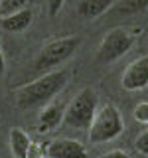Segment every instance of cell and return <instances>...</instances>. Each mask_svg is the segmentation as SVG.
<instances>
[{
    "instance_id": "6da1fadb",
    "label": "cell",
    "mask_w": 148,
    "mask_h": 158,
    "mask_svg": "<svg viewBox=\"0 0 148 158\" xmlns=\"http://www.w3.org/2000/svg\"><path fill=\"white\" fill-rule=\"evenodd\" d=\"M67 83H69L67 71H49L39 79H34V81L16 89V93H14L16 95V107L20 111H26V109L38 105H46L67 87Z\"/></svg>"
},
{
    "instance_id": "7a4b0ae2",
    "label": "cell",
    "mask_w": 148,
    "mask_h": 158,
    "mask_svg": "<svg viewBox=\"0 0 148 158\" xmlns=\"http://www.w3.org/2000/svg\"><path fill=\"white\" fill-rule=\"evenodd\" d=\"M125 131L121 111L113 103H105L97 109L91 125H89V142L91 144H105L109 140H115Z\"/></svg>"
},
{
    "instance_id": "3957f363",
    "label": "cell",
    "mask_w": 148,
    "mask_h": 158,
    "mask_svg": "<svg viewBox=\"0 0 148 158\" xmlns=\"http://www.w3.org/2000/svg\"><path fill=\"white\" fill-rule=\"evenodd\" d=\"M97 93L93 89H81L75 97L69 101V105L65 107L63 113V121L61 125L67 128H89L93 117L97 113Z\"/></svg>"
},
{
    "instance_id": "277c9868",
    "label": "cell",
    "mask_w": 148,
    "mask_h": 158,
    "mask_svg": "<svg viewBox=\"0 0 148 158\" xmlns=\"http://www.w3.org/2000/svg\"><path fill=\"white\" fill-rule=\"evenodd\" d=\"M79 44H81V38H77V36L59 38V40H53V42L46 44L36 59V69L38 71H46L49 67H56L59 63L67 61L75 53Z\"/></svg>"
},
{
    "instance_id": "5b68a950",
    "label": "cell",
    "mask_w": 148,
    "mask_h": 158,
    "mask_svg": "<svg viewBox=\"0 0 148 158\" xmlns=\"http://www.w3.org/2000/svg\"><path fill=\"white\" fill-rule=\"evenodd\" d=\"M134 44V36L130 32L122 28H115L111 32L105 34V38L101 40L99 46V53H97V61L99 63H113L118 57H122L128 49Z\"/></svg>"
},
{
    "instance_id": "8992f818",
    "label": "cell",
    "mask_w": 148,
    "mask_h": 158,
    "mask_svg": "<svg viewBox=\"0 0 148 158\" xmlns=\"http://www.w3.org/2000/svg\"><path fill=\"white\" fill-rule=\"evenodd\" d=\"M148 87V56L136 57L122 73V89L140 91Z\"/></svg>"
},
{
    "instance_id": "52a82bcc",
    "label": "cell",
    "mask_w": 148,
    "mask_h": 158,
    "mask_svg": "<svg viewBox=\"0 0 148 158\" xmlns=\"http://www.w3.org/2000/svg\"><path fill=\"white\" fill-rule=\"evenodd\" d=\"M47 158H87V148L75 138H57L46 146Z\"/></svg>"
},
{
    "instance_id": "ba28073f",
    "label": "cell",
    "mask_w": 148,
    "mask_h": 158,
    "mask_svg": "<svg viewBox=\"0 0 148 158\" xmlns=\"http://www.w3.org/2000/svg\"><path fill=\"white\" fill-rule=\"evenodd\" d=\"M63 113H65V105L63 103H51V105H47L38 117V131L47 132V131L57 128L63 121Z\"/></svg>"
},
{
    "instance_id": "9c48e42d",
    "label": "cell",
    "mask_w": 148,
    "mask_h": 158,
    "mask_svg": "<svg viewBox=\"0 0 148 158\" xmlns=\"http://www.w3.org/2000/svg\"><path fill=\"white\" fill-rule=\"evenodd\" d=\"M32 16H34L32 10L24 8V10H20V12L2 16V18H0V28H2L4 32H10V34L24 32V30H28L30 24H32Z\"/></svg>"
},
{
    "instance_id": "30bf717a",
    "label": "cell",
    "mask_w": 148,
    "mask_h": 158,
    "mask_svg": "<svg viewBox=\"0 0 148 158\" xmlns=\"http://www.w3.org/2000/svg\"><path fill=\"white\" fill-rule=\"evenodd\" d=\"M148 10V0H117L107 10L109 18H126Z\"/></svg>"
},
{
    "instance_id": "8fae6325",
    "label": "cell",
    "mask_w": 148,
    "mask_h": 158,
    "mask_svg": "<svg viewBox=\"0 0 148 158\" xmlns=\"http://www.w3.org/2000/svg\"><path fill=\"white\" fill-rule=\"evenodd\" d=\"M32 146V138L28 136L26 131L22 128H12L10 131V150H12L14 158H26Z\"/></svg>"
},
{
    "instance_id": "7c38bea8",
    "label": "cell",
    "mask_w": 148,
    "mask_h": 158,
    "mask_svg": "<svg viewBox=\"0 0 148 158\" xmlns=\"http://www.w3.org/2000/svg\"><path fill=\"white\" fill-rule=\"evenodd\" d=\"M113 6V0H81L79 2V14L87 20H93L101 14H107V10Z\"/></svg>"
},
{
    "instance_id": "4fadbf2b",
    "label": "cell",
    "mask_w": 148,
    "mask_h": 158,
    "mask_svg": "<svg viewBox=\"0 0 148 158\" xmlns=\"http://www.w3.org/2000/svg\"><path fill=\"white\" fill-rule=\"evenodd\" d=\"M28 4H30V0H0V16L20 12V10L28 8Z\"/></svg>"
},
{
    "instance_id": "5bb4252c",
    "label": "cell",
    "mask_w": 148,
    "mask_h": 158,
    "mask_svg": "<svg viewBox=\"0 0 148 158\" xmlns=\"http://www.w3.org/2000/svg\"><path fill=\"white\" fill-rule=\"evenodd\" d=\"M134 118L140 125H148V101H142L134 107Z\"/></svg>"
},
{
    "instance_id": "9a60e30c",
    "label": "cell",
    "mask_w": 148,
    "mask_h": 158,
    "mask_svg": "<svg viewBox=\"0 0 148 158\" xmlns=\"http://www.w3.org/2000/svg\"><path fill=\"white\" fill-rule=\"evenodd\" d=\"M134 148L140 154H146L148 156V131H142L140 135L136 136V140H134Z\"/></svg>"
},
{
    "instance_id": "2e32d148",
    "label": "cell",
    "mask_w": 148,
    "mask_h": 158,
    "mask_svg": "<svg viewBox=\"0 0 148 158\" xmlns=\"http://www.w3.org/2000/svg\"><path fill=\"white\" fill-rule=\"evenodd\" d=\"M43 156H46V146H42L39 142H32L26 158H43Z\"/></svg>"
},
{
    "instance_id": "e0dca14e",
    "label": "cell",
    "mask_w": 148,
    "mask_h": 158,
    "mask_svg": "<svg viewBox=\"0 0 148 158\" xmlns=\"http://www.w3.org/2000/svg\"><path fill=\"white\" fill-rule=\"evenodd\" d=\"M65 0H47V8H49V16H57L59 10L63 8Z\"/></svg>"
},
{
    "instance_id": "ac0fdd59",
    "label": "cell",
    "mask_w": 148,
    "mask_h": 158,
    "mask_svg": "<svg viewBox=\"0 0 148 158\" xmlns=\"http://www.w3.org/2000/svg\"><path fill=\"white\" fill-rule=\"evenodd\" d=\"M97 158H130V154L125 150H111V152H105V154H101V156H97Z\"/></svg>"
},
{
    "instance_id": "d6986e66",
    "label": "cell",
    "mask_w": 148,
    "mask_h": 158,
    "mask_svg": "<svg viewBox=\"0 0 148 158\" xmlns=\"http://www.w3.org/2000/svg\"><path fill=\"white\" fill-rule=\"evenodd\" d=\"M4 73V53H2V48H0V77Z\"/></svg>"
}]
</instances>
